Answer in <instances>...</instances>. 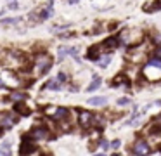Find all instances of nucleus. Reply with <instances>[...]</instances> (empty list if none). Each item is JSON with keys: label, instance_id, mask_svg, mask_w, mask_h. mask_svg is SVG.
<instances>
[{"label": "nucleus", "instance_id": "obj_1", "mask_svg": "<svg viewBox=\"0 0 161 156\" xmlns=\"http://www.w3.org/2000/svg\"><path fill=\"white\" fill-rule=\"evenodd\" d=\"M144 75L149 80H159L161 78V59L149 61L147 66H145V70H144Z\"/></svg>", "mask_w": 161, "mask_h": 156}, {"label": "nucleus", "instance_id": "obj_2", "mask_svg": "<svg viewBox=\"0 0 161 156\" xmlns=\"http://www.w3.org/2000/svg\"><path fill=\"white\" fill-rule=\"evenodd\" d=\"M50 66H52V57L47 54H40L37 57V73L38 75H42L45 73L47 70H50Z\"/></svg>", "mask_w": 161, "mask_h": 156}, {"label": "nucleus", "instance_id": "obj_3", "mask_svg": "<svg viewBox=\"0 0 161 156\" xmlns=\"http://www.w3.org/2000/svg\"><path fill=\"white\" fill-rule=\"evenodd\" d=\"M132 151H134V154H147L149 153V146H147L145 140H137Z\"/></svg>", "mask_w": 161, "mask_h": 156}, {"label": "nucleus", "instance_id": "obj_4", "mask_svg": "<svg viewBox=\"0 0 161 156\" xmlns=\"http://www.w3.org/2000/svg\"><path fill=\"white\" fill-rule=\"evenodd\" d=\"M12 78H14V75H12V73H7V71H4V73H2V83L14 89V87L19 85V80H12Z\"/></svg>", "mask_w": 161, "mask_h": 156}, {"label": "nucleus", "instance_id": "obj_5", "mask_svg": "<svg viewBox=\"0 0 161 156\" xmlns=\"http://www.w3.org/2000/svg\"><path fill=\"white\" fill-rule=\"evenodd\" d=\"M92 113H88V111H80V125L81 127H90L92 125Z\"/></svg>", "mask_w": 161, "mask_h": 156}, {"label": "nucleus", "instance_id": "obj_6", "mask_svg": "<svg viewBox=\"0 0 161 156\" xmlns=\"http://www.w3.org/2000/svg\"><path fill=\"white\" fill-rule=\"evenodd\" d=\"M76 54H78V49H75V47H61L59 49V57L63 59L64 56H75L76 57Z\"/></svg>", "mask_w": 161, "mask_h": 156}, {"label": "nucleus", "instance_id": "obj_7", "mask_svg": "<svg viewBox=\"0 0 161 156\" xmlns=\"http://www.w3.org/2000/svg\"><path fill=\"white\" fill-rule=\"evenodd\" d=\"M28 140H30V137H26V139H24V142H23V146H21V154H30V153H35V146L30 144Z\"/></svg>", "mask_w": 161, "mask_h": 156}, {"label": "nucleus", "instance_id": "obj_8", "mask_svg": "<svg viewBox=\"0 0 161 156\" xmlns=\"http://www.w3.org/2000/svg\"><path fill=\"white\" fill-rule=\"evenodd\" d=\"M47 129H37L35 132L31 134V137L33 139H38V140H42V139H47Z\"/></svg>", "mask_w": 161, "mask_h": 156}, {"label": "nucleus", "instance_id": "obj_9", "mask_svg": "<svg viewBox=\"0 0 161 156\" xmlns=\"http://www.w3.org/2000/svg\"><path fill=\"white\" fill-rule=\"evenodd\" d=\"M104 45H106L107 49H116V47L120 45V40H118L116 37H109L106 42H104Z\"/></svg>", "mask_w": 161, "mask_h": 156}, {"label": "nucleus", "instance_id": "obj_10", "mask_svg": "<svg viewBox=\"0 0 161 156\" xmlns=\"http://www.w3.org/2000/svg\"><path fill=\"white\" fill-rule=\"evenodd\" d=\"M61 83H63V82H61L59 78H54V80H50L45 87H47V89H52V90H59V89H61Z\"/></svg>", "mask_w": 161, "mask_h": 156}, {"label": "nucleus", "instance_id": "obj_11", "mask_svg": "<svg viewBox=\"0 0 161 156\" xmlns=\"http://www.w3.org/2000/svg\"><path fill=\"white\" fill-rule=\"evenodd\" d=\"M107 99L106 97H92V99H88V104H92V106H101V104H106Z\"/></svg>", "mask_w": 161, "mask_h": 156}, {"label": "nucleus", "instance_id": "obj_12", "mask_svg": "<svg viewBox=\"0 0 161 156\" xmlns=\"http://www.w3.org/2000/svg\"><path fill=\"white\" fill-rule=\"evenodd\" d=\"M101 76H94V80H92V83L88 85V92H92V90H95V89H99L101 87Z\"/></svg>", "mask_w": 161, "mask_h": 156}, {"label": "nucleus", "instance_id": "obj_13", "mask_svg": "<svg viewBox=\"0 0 161 156\" xmlns=\"http://www.w3.org/2000/svg\"><path fill=\"white\" fill-rule=\"evenodd\" d=\"M16 111H17V113H21V114H24V116L30 114V109H28L23 102H17V104H16Z\"/></svg>", "mask_w": 161, "mask_h": 156}, {"label": "nucleus", "instance_id": "obj_14", "mask_svg": "<svg viewBox=\"0 0 161 156\" xmlns=\"http://www.w3.org/2000/svg\"><path fill=\"white\" fill-rule=\"evenodd\" d=\"M50 16H54V11H52V5H48V7H45V11L42 12V16H40V19H47V17H50Z\"/></svg>", "mask_w": 161, "mask_h": 156}, {"label": "nucleus", "instance_id": "obj_15", "mask_svg": "<svg viewBox=\"0 0 161 156\" xmlns=\"http://www.w3.org/2000/svg\"><path fill=\"white\" fill-rule=\"evenodd\" d=\"M88 59H99V47H94L90 49V52H88Z\"/></svg>", "mask_w": 161, "mask_h": 156}, {"label": "nucleus", "instance_id": "obj_16", "mask_svg": "<svg viewBox=\"0 0 161 156\" xmlns=\"http://www.w3.org/2000/svg\"><path fill=\"white\" fill-rule=\"evenodd\" d=\"M159 7H161V2H159V0H156V2H154V4H152V5H145V11H149V12H154V11H158Z\"/></svg>", "mask_w": 161, "mask_h": 156}, {"label": "nucleus", "instance_id": "obj_17", "mask_svg": "<svg viewBox=\"0 0 161 156\" xmlns=\"http://www.w3.org/2000/svg\"><path fill=\"white\" fill-rule=\"evenodd\" d=\"M111 63V56H106V57H102V59H99V66H102V68H106L107 64Z\"/></svg>", "mask_w": 161, "mask_h": 156}, {"label": "nucleus", "instance_id": "obj_18", "mask_svg": "<svg viewBox=\"0 0 161 156\" xmlns=\"http://www.w3.org/2000/svg\"><path fill=\"white\" fill-rule=\"evenodd\" d=\"M24 94H23V92H14V94H11V96H9V99H12V101H17V99H24Z\"/></svg>", "mask_w": 161, "mask_h": 156}, {"label": "nucleus", "instance_id": "obj_19", "mask_svg": "<svg viewBox=\"0 0 161 156\" xmlns=\"http://www.w3.org/2000/svg\"><path fill=\"white\" fill-rule=\"evenodd\" d=\"M14 123H16V120H12V118H4V122H2V127H4V129H7V127H12Z\"/></svg>", "mask_w": 161, "mask_h": 156}, {"label": "nucleus", "instance_id": "obj_20", "mask_svg": "<svg viewBox=\"0 0 161 156\" xmlns=\"http://www.w3.org/2000/svg\"><path fill=\"white\" fill-rule=\"evenodd\" d=\"M66 109H57L55 113H54V120H59V118H63V116H66Z\"/></svg>", "mask_w": 161, "mask_h": 156}, {"label": "nucleus", "instance_id": "obj_21", "mask_svg": "<svg viewBox=\"0 0 161 156\" xmlns=\"http://www.w3.org/2000/svg\"><path fill=\"white\" fill-rule=\"evenodd\" d=\"M21 21V19H19V17H11V19H4V24H16V23H19Z\"/></svg>", "mask_w": 161, "mask_h": 156}, {"label": "nucleus", "instance_id": "obj_22", "mask_svg": "<svg viewBox=\"0 0 161 156\" xmlns=\"http://www.w3.org/2000/svg\"><path fill=\"white\" fill-rule=\"evenodd\" d=\"M120 83H125V76H116V80H114V85H120Z\"/></svg>", "mask_w": 161, "mask_h": 156}, {"label": "nucleus", "instance_id": "obj_23", "mask_svg": "<svg viewBox=\"0 0 161 156\" xmlns=\"http://www.w3.org/2000/svg\"><path fill=\"white\" fill-rule=\"evenodd\" d=\"M128 102H130V99H128V97H121V99L118 101V104H128Z\"/></svg>", "mask_w": 161, "mask_h": 156}, {"label": "nucleus", "instance_id": "obj_24", "mask_svg": "<svg viewBox=\"0 0 161 156\" xmlns=\"http://www.w3.org/2000/svg\"><path fill=\"white\" fill-rule=\"evenodd\" d=\"M101 146H102V149H107V147H109V142H107V140H101Z\"/></svg>", "mask_w": 161, "mask_h": 156}, {"label": "nucleus", "instance_id": "obj_25", "mask_svg": "<svg viewBox=\"0 0 161 156\" xmlns=\"http://www.w3.org/2000/svg\"><path fill=\"white\" fill-rule=\"evenodd\" d=\"M111 147H113V149H118V147H120V140H113Z\"/></svg>", "mask_w": 161, "mask_h": 156}, {"label": "nucleus", "instance_id": "obj_26", "mask_svg": "<svg viewBox=\"0 0 161 156\" xmlns=\"http://www.w3.org/2000/svg\"><path fill=\"white\" fill-rule=\"evenodd\" d=\"M57 78H59L61 82H66V75H64V73H59V76H57Z\"/></svg>", "mask_w": 161, "mask_h": 156}, {"label": "nucleus", "instance_id": "obj_27", "mask_svg": "<svg viewBox=\"0 0 161 156\" xmlns=\"http://www.w3.org/2000/svg\"><path fill=\"white\" fill-rule=\"evenodd\" d=\"M156 57H158V59H161V47L156 50Z\"/></svg>", "mask_w": 161, "mask_h": 156}, {"label": "nucleus", "instance_id": "obj_28", "mask_svg": "<svg viewBox=\"0 0 161 156\" xmlns=\"http://www.w3.org/2000/svg\"><path fill=\"white\" fill-rule=\"evenodd\" d=\"M0 154H9V151H7V149H5V151H2V149H0Z\"/></svg>", "mask_w": 161, "mask_h": 156}, {"label": "nucleus", "instance_id": "obj_29", "mask_svg": "<svg viewBox=\"0 0 161 156\" xmlns=\"http://www.w3.org/2000/svg\"><path fill=\"white\" fill-rule=\"evenodd\" d=\"M0 135H2V130H0Z\"/></svg>", "mask_w": 161, "mask_h": 156}]
</instances>
